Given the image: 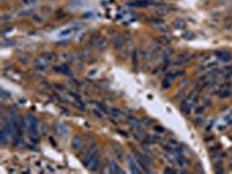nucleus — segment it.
Wrapping results in <instances>:
<instances>
[{
	"instance_id": "nucleus-1",
	"label": "nucleus",
	"mask_w": 232,
	"mask_h": 174,
	"mask_svg": "<svg viewBox=\"0 0 232 174\" xmlns=\"http://www.w3.org/2000/svg\"><path fill=\"white\" fill-rule=\"evenodd\" d=\"M26 122H27V127H28V130L30 132L31 139L33 142H38V121L37 118L35 117L34 115H27L26 116Z\"/></svg>"
},
{
	"instance_id": "nucleus-2",
	"label": "nucleus",
	"mask_w": 232,
	"mask_h": 174,
	"mask_svg": "<svg viewBox=\"0 0 232 174\" xmlns=\"http://www.w3.org/2000/svg\"><path fill=\"white\" fill-rule=\"evenodd\" d=\"M132 153H133V155H135V159H136L137 164L139 165V167L144 171L145 173H150L151 171L148 170V164H150V166H152V161H151L146 155H144L142 152L138 151L137 149H133Z\"/></svg>"
},
{
	"instance_id": "nucleus-3",
	"label": "nucleus",
	"mask_w": 232,
	"mask_h": 174,
	"mask_svg": "<svg viewBox=\"0 0 232 174\" xmlns=\"http://www.w3.org/2000/svg\"><path fill=\"white\" fill-rule=\"evenodd\" d=\"M13 128H14V125L9 121L4 124V127L1 129V132H0V142L2 144H6L9 140V138L13 135Z\"/></svg>"
},
{
	"instance_id": "nucleus-4",
	"label": "nucleus",
	"mask_w": 232,
	"mask_h": 174,
	"mask_svg": "<svg viewBox=\"0 0 232 174\" xmlns=\"http://www.w3.org/2000/svg\"><path fill=\"white\" fill-rule=\"evenodd\" d=\"M213 53H215V56L218 57L223 63H229V62L232 59V55L229 52V51H225V50H216Z\"/></svg>"
},
{
	"instance_id": "nucleus-5",
	"label": "nucleus",
	"mask_w": 232,
	"mask_h": 174,
	"mask_svg": "<svg viewBox=\"0 0 232 174\" xmlns=\"http://www.w3.org/2000/svg\"><path fill=\"white\" fill-rule=\"evenodd\" d=\"M35 64H36V68H37V70L45 71L46 68H48V64H49V62L46 61L45 57L43 56V55H41V56H38L37 58H36Z\"/></svg>"
},
{
	"instance_id": "nucleus-6",
	"label": "nucleus",
	"mask_w": 232,
	"mask_h": 174,
	"mask_svg": "<svg viewBox=\"0 0 232 174\" xmlns=\"http://www.w3.org/2000/svg\"><path fill=\"white\" fill-rule=\"evenodd\" d=\"M127 161H128V164H129L130 166V171L132 172V173H141V168H139V165L137 164V161L133 159V157H131V155H128V158H127Z\"/></svg>"
},
{
	"instance_id": "nucleus-7",
	"label": "nucleus",
	"mask_w": 232,
	"mask_h": 174,
	"mask_svg": "<svg viewBox=\"0 0 232 174\" xmlns=\"http://www.w3.org/2000/svg\"><path fill=\"white\" fill-rule=\"evenodd\" d=\"M111 44L114 46V49H116V50L122 49V46L124 44V38H123V36H122V35H116V36L113 38Z\"/></svg>"
},
{
	"instance_id": "nucleus-8",
	"label": "nucleus",
	"mask_w": 232,
	"mask_h": 174,
	"mask_svg": "<svg viewBox=\"0 0 232 174\" xmlns=\"http://www.w3.org/2000/svg\"><path fill=\"white\" fill-rule=\"evenodd\" d=\"M100 160H101V157H100V152H99V153L93 158L91 164L88 165V168L91 171H98V168L100 167Z\"/></svg>"
},
{
	"instance_id": "nucleus-9",
	"label": "nucleus",
	"mask_w": 232,
	"mask_h": 174,
	"mask_svg": "<svg viewBox=\"0 0 232 174\" xmlns=\"http://www.w3.org/2000/svg\"><path fill=\"white\" fill-rule=\"evenodd\" d=\"M53 70L56 72H58V73H62V74H66V76H71V70H70V67L67 66V65H58V66H55L53 67Z\"/></svg>"
},
{
	"instance_id": "nucleus-10",
	"label": "nucleus",
	"mask_w": 232,
	"mask_h": 174,
	"mask_svg": "<svg viewBox=\"0 0 232 174\" xmlns=\"http://www.w3.org/2000/svg\"><path fill=\"white\" fill-rule=\"evenodd\" d=\"M109 173H124V171L122 170L121 167L118 166V164L114 160H111L109 163V170H108Z\"/></svg>"
},
{
	"instance_id": "nucleus-11",
	"label": "nucleus",
	"mask_w": 232,
	"mask_h": 174,
	"mask_svg": "<svg viewBox=\"0 0 232 174\" xmlns=\"http://www.w3.org/2000/svg\"><path fill=\"white\" fill-rule=\"evenodd\" d=\"M81 144H83L81 137H80L79 135H77V136L73 137L72 143H71V148H72V150H79V149L81 148Z\"/></svg>"
},
{
	"instance_id": "nucleus-12",
	"label": "nucleus",
	"mask_w": 232,
	"mask_h": 174,
	"mask_svg": "<svg viewBox=\"0 0 232 174\" xmlns=\"http://www.w3.org/2000/svg\"><path fill=\"white\" fill-rule=\"evenodd\" d=\"M55 128H56V131H57L59 135H61L62 137H66L67 136V133H69V130H67V128L65 127L64 124H62V123H57V124H55Z\"/></svg>"
},
{
	"instance_id": "nucleus-13",
	"label": "nucleus",
	"mask_w": 232,
	"mask_h": 174,
	"mask_svg": "<svg viewBox=\"0 0 232 174\" xmlns=\"http://www.w3.org/2000/svg\"><path fill=\"white\" fill-rule=\"evenodd\" d=\"M191 102L189 101V99H186L182 103H181V110L183 111V114L186 115H189L190 114V110H191Z\"/></svg>"
},
{
	"instance_id": "nucleus-14",
	"label": "nucleus",
	"mask_w": 232,
	"mask_h": 174,
	"mask_svg": "<svg viewBox=\"0 0 232 174\" xmlns=\"http://www.w3.org/2000/svg\"><path fill=\"white\" fill-rule=\"evenodd\" d=\"M107 44H108V41H107L106 37H101L98 40V42H96V48L100 50V51H102V50H105L107 48Z\"/></svg>"
},
{
	"instance_id": "nucleus-15",
	"label": "nucleus",
	"mask_w": 232,
	"mask_h": 174,
	"mask_svg": "<svg viewBox=\"0 0 232 174\" xmlns=\"http://www.w3.org/2000/svg\"><path fill=\"white\" fill-rule=\"evenodd\" d=\"M173 26L176 29H185L186 28V21L182 19H175L173 21Z\"/></svg>"
},
{
	"instance_id": "nucleus-16",
	"label": "nucleus",
	"mask_w": 232,
	"mask_h": 174,
	"mask_svg": "<svg viewBox=\"0 0 232 174\" xmlns=\"http://www.w3.org/2000/svg\"><path fill=\"white\" fill-rule=\"evenodd\" d=\"M113 151H114V153L116 154L117 159H122V157H123V152H122V148L118 145V144L113 143Z\"/></svg>"
},
{
	"instance_id": "nucleus-17",
	"label": "nucleus",
	"mask_w": 232,
	"mask_h": 174,
	"mask_svg": "<svg viewBox=\"0 0 232 174\" xmlns=\"http://www.w3.org/2000/svg\"><path fill=\"white\" fill-rule=\"evenodd\" d=\"M154 30L159 31V33H168V31H169V28H168L167 24L161 23V24H156V26H154Z\"/></svg>"
},
{
	"instance_id": "nucleus-18",
	"label": "nucleus",
	"mask_w": 232,
	"mask_h": 174,
	"mask_svg": "<svg viewBox=\"0 0 232 174\" xmlns=\"http://www.w3.org/2000/svg\"><path fill=\"white\" fill-rule=\"evenodd\" d=\"M73 31H74L73 28H66V29H64V30H62L58 36H59V37H69L70 35L73 34Z\"/></svg>"
},
{
	"instance_id": "nucleus-19",
	"label": "nucleus",
	"mask_w": 232,
	"mask_h": 174,
	"mask_svg": "<svg viewBox=\"0 0 232 174\" xmlns=\"http://www.w3.org/2000/svg\"><path fill=\"white\" fill-rule=\"evenodd\" d=\"M43 56L45 57V59L49 63H52V62H55L56 59H57V56L55 55V53H52V52H49V53H44Z\"/></svg>"
},
{
	"instance_id": "nucleus-20",
	"label": "nucleus",
	"mask_w": 232,
	"mask_h": 174,
	"mask_svg": "<svg viewBox=\"0 0 232 174\" xmlns=\"http://www.w3.org/2000/svg\"><path fill=\"white\" fill-rule=\"evenodd\" d=\"M158 41H159L160 44H165V45H169L171 44V38L166 37V36H160L158 38Z\"/></svg>"
},
{
	"instance_id": "nucleus-21",
	"label": "nucleus",
	"mask_w": 232,
	"mask_h": 174,
	"mask_svg": "<svg viewBox=\"0 0 232 174\" xmlns=\"http://www.w3.org/2000/svg\"><path fill=\"white\" fill-rule=\"evenodd\" d=\"M151 4L148 0H142V1H138L136 4H131V6H138V7H148V5Z\"/></svg>"
},
{
	"instance_id": "nucleus-22",
	"label": "nucleus",
	"mask_w": 232,
	"mask_h": 174,
	"mask_svg": "<svg viewBox=\"0 0 232 174\" xmlns=\"http://www.w3.org/2000/svg\"><path fill=\"white\" fill-rule=\"evenodd\" d=\"M138 58H139V57L137 56V51L135 50V51L132 52V56H131V59H132V66L135 68H136V66L138 65Z\"/></svg>"
},
{
	"instance_id": "nucleus-23",
	"label": "nucleus",
	"mask_w": 232,
	"mask_h": 174,
	"mask_svg": "<svg viewBox=\"0 0 232 174\" xmlns=\"http://www.w3.org/2000/svg\"><path fill=\"white\" fill-rule=\"evenodd\" d=\"M148 22L154 23V24H161V23H164V20L161 18H151V19H148Z\"/></svg>"
},
{
	"instance_id": "nucleus-24",
	"label": "nucleus",
	"mask_w": 232,
	"mask_h": 174,
	"mask_svg": "<svg viewBox=\"0 0 232 174\" xmlns=\"http://www.w3.org/2000/svg\"><path fill=\"white\" fill-rule=\"evenodd\" d=\"M182 37L185 38V40H193V38L195 37V34L191 33V31H186V33L182 35Z\"/></svg>"
},
{
	"instance_id": "nucleus-25",
	"label": "nucleus",
	"mask_w": 232,
	"mask_h": 174,
	"mask_svg": "<svg viewBox=\"0 0 232 174\" xmlns=\"http://www.w3.org/2000/svg\"><path fill=\"white\" fill-rule=\"evenodd\" d=\"M169 87H171V80L167 79V78H165V79L163 80V88L166 89V88H169Z\"/></svg>"
},
{
	"instance_id": "nucleus-26",
	"label": "nucleus",
	"mask_w": 232,
	"mask_h": 174,
	"mask_svg": "<svg viewBox=\"0 0 232 174\" xmlns=\"http://www.w3.org/2000/svg\"><path fill=\"white\" fill-rule=\"evenodd\" d=\"M110 111H111V114H113V115H115V116H117V117H121L122 115H123L121 110H118L117 108H111Z\"/></svg>"
},
{
	"instance_id": "nucleus-27",
	"label": "nucleus",
	"mask_w": 232,
	"mask_h": 174,
	"mask_svg": "<svg viewBox=\"0 0 232 174\" xmlns=\"http://www.w3.org/2000/svg\"><path fill=\"white\" fill-rule=\"evenodd\" d=\"M218 95H219L221 98H229V96H231V92L228 91V89H224V91H222Z\"/></svg>"
},
{
	"instance_id": "nucleus-28",
	"label": "nucleus",
	"mask_w": 232,
	"mask_h": 174,
	"mask_svg": "<svg viewBox=\"0 0 232 174\" xmlns=\"http://www.w3.org/2000/svg\"><path fill=\"white\" fill-rule=\"evenodd\" d=\"M168 144L171 145L172 148L174 146V149H175V148H178V146L180 145L179 142H178V140H175V139H168Z\"/></svg>"
},
{
	"instance_id": "nucleus-29",
	"label": "nucleus",
	"mask_w": 232,
	"mask_h": 174,
	"mask_svg": "<svg viewBox=\"0 0 232 174\" xmlns=\"http://www.w3.org/2000/svg\"><path fill=\"white\" fill-rule=\"evenodd\" d=\"M139 56H141L142 59H145V58L148 56V52H146V50L145 49H141L139 50Z\"/></svg>"
},
{
	"instance_id": "nucleus-30",
	"label": "nucleus",
	"mask_w": 232,
	"mask_h": 174,
	"mask_svg": "<svg viewBox=\"0 0 232 174\" xmlns=\"http://www.w3.org/2000/svg\"><path fill=\"white\" fill-rule=\"evenodd\" d=\"M154 130H156V132L163 133L164 131H165V128H164V127H161V125H156V127H154Z\"/></svg>"
},
{
	"instance_id": "nucleus-31",
	"label": "nucleus",
	"mask_w": 232,
	"mask_h": 174,
	"mask_svg": "<svg viewBox=\"0 0 232 174\" xmlns=\"http://www.w3.org/2000/svg\"><path fill=\"white\" fill-rule=\"evenodd\" d=\"M206 110V107L202 106V107H197L196 109H195V114H202L203 111Z\"/></svg>"
},
{
	"instance_id": "nucleus-32",
	"label": "nucleus",
	"mask_w": 232,
	"mask_h": 174,
	"mask_svg": "<svg viewBox=\"0 0 232 174\" xmlns=\"http://www.w3.org/2000/svg\"><path fill=\"white\" fill-rule=\"evenodd\" d=\"M166 13H167V9L164 11L163 8H159V9L157 11V14H159V15H164V14H166Z\"/></svg>"
},
{
	"instance_id": "nucleus-33",
	"label": "nucleus",
	"mask_w": 232,
	"mask_h": 174,
	"mask_svg": "<svg viewBox=\"0 0 232 174\" xmlns=\"http://www.w3.org/2000/svg\"><path fill=\"white\" fill-rule=\"evenodd\" d=\"M34 21H35V22H42V18H41V16L35 15L34 16Z\"/></svg>"
},
{
	"instance_id": "nucleus-34",
	"label": "nucleus",
	"mask_w": 232,
	"mask_h": 174,
	"mask_svg": "<svg viewBox=\"0 0 232 174\" xmlns=\"http://www.w3.org/2000/svg\"><path fill=\"white\" fill-rule=\"evenodd\" d=\"M165 173H172V174H174V173H175V171H173L172 168L167 167V168H165Z\"/></svg>"
},
{
	"instance_id": "nucleus-35",
	"label": "nucleus",
	"mask_w": 232,
	"mask_h": 174,
	"mask_svg": "<svg viewBox=\"0 0 232 174\" xmlns=\"http://www.w3.org/2000/svg\"><path fill=\"white\" fill-rule=\"evenodd\" d=\"M143 123H145V124H148V125H151V124H152V120H148V118H145L144 121H143Z\"/></svg>"
},
{
	"instance_id": "nucleus-36",
	"label": "nucleus",
	"mask_w": 232,
	"mask_h": 174,
	"mask_svg": "<svg viewBox=\"0 0 232 174\" xmlns=\"http://www.w3.org/2000/svg\"><path fill=\"white\" fill-rule=\"evenodd\" d=\"M93 113H94L95 115L98 116V117H102V114H100V113H99V110H96V109H95V110H93Z\"/></svg>"
},
{
	"instance_id": "nucleus-37",
	"label": "nucleus",
	"mask_w": 232,
	"mask_h": 174,
	"mask_svg": "<svg viewBox=\"0 0 232 174\" xmlns=\"http://www.w3.org/2000/svg\"><path fill=\"white\" fill-rule=\"evenodd\" d=\"M188 84H189V79H186V80H183L182 83H181V85H182V86H187Z\"/></svg>"
},
{
	"instance_id": "nucleus-38",
	"label": "nucleus",
	"mask_w": 232,
	"mask_h": 174,
	"mask_svg": "<svg viewBox=\"0 0 232 174\" xmlns=\"http://www.w3.org/2000/svg\"><path fill=\"white\" fill-rule=\"evenodd\" d=\"M23 2H26V4H31V2H35V0H23Z\"/></svg>"
},
{
	"instance_id": "nucleus-39",
	"label": "nucleus",
	"mask_w": 232,
	"mask_h": 174,
	"mask_svg": "<svg viewBox=\"0 0 232 174\" xmlns=\"http://www.w3.org/2000/svg\"><path fill=\"white\" fill-rule=\"evenodd\" d=\"M201 121H202L201 118H197V120H195V123L196 124H201Z\"/></svg>"
},
{
	"instance_id": "nucleus-40",
	"label": "nucleus",
	"mask_w": 232,
	"mask_h": 174,
	"mask_svg": "<svg viewBox=\"0 0 232 174\" xmlns=\"http://www.w3.org/2000/svg\"><path fill=\"white\" fill-rule=\"evenodd\" d=\"M216 172L217 173H224V170H223V168H219V170H217Z\"/></svg>"
},
{
	"instance_id": "nucleus-41",
	"label": "nucleus",
	"mask_w": 232,
	"mask_h": 174,
	"mask_svg": "<svg viewBox=\"0 0 232 174\" xmlns=\"http://www.w3.org/2000/svg\"><path fill=\"white\" fill-rule=\"evenodd\" d=\"M230 166H231V170H232V160H231V163H230Z\"/></svg>"
}]
</instances>
